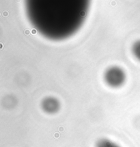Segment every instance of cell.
Here are the masks:
<instances>
[{"mask_svg":"<svg viewBox=\"0 0 140 147\" xmlns=\"http://www.w3.org/2000/svg\"><path fill=\"white\" fill-rule=\"evenodd\" d=\"M28 6L31 8L36 6H45L49 5L50 6H62V7H71L75 6H84L87 4L88 0H27Z\"/></svg>","mask_w":140,"mask_h":147,"instance_id":"6da1fadb","label":"cell"},{"mask_svg":"<svg viewBox=\"0 0 140 147\" xmlns=\"http://www.w3.org/2000/svg\"><path fill=\"white\" fill-rule=\"evenodd\" d=\"M124 80H125L124 74L120 69H113L107 73L106 80L111 86H119L123 83Z\"/></svg>","mask_w":140,"mask_h":147,"instance_id":"7a4b0ae2","label":"cell"},{"mask_svg":"<svg viewBox=\"0 0 140 147\" xmlns=\"http://www.w3.org/2000/svg\"><path fill=\"white\" fill-rule=\"evenodd\" d=\"M58 105L54 99L49 98L44 102V108L48 112H54L57 109Z\"/></svg>","mask_w":140,"mask_h":147,"instance_id":"3957f363","label":"cell"},{"mask_svg":"<svg viewBox=\"0 0 140 147\" xmlns=\"http://www.w3.org/2000/svg\"><path fill=\"white\" fill-rule=\"evenodd\" d=\"M96 147H120L118 144L107 139L100 140Z\"/></svg>","mask_w":140,"mask_h":147,"instance_id":"277c9868","label":"cell"},{"mask_svg":"<svg viewBox=\"0 0 140 147\" xmlns=\"http://www.w3.org/2000/svg\"><path fill=\"white\" fill-rule=\"evenodd\" d=\"M135 52L137 57L140 60V41L138 42L135 47Z\"/></svg>","mask_w":140,"mask_h":147,"instance_id":"5b68a950","label":"cell"}]
</instances>
